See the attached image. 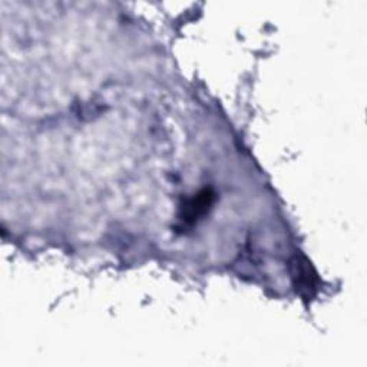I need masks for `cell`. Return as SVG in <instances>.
<instances>
[{"instance_id":"cell-1","label":"cell","mask_w":367,"mask_h":367,"mask_svg":"<svg viewBox=\"0 0 367 367\" xmlns=\"http://www.w3.org/2000/svg\"><path fill=\"white\" fill-rule=\"evenodd\" d=\"M214 201V194L210 190H204L201 192H198L190 200H187L182 205V221L186 223H194L200 217H203L204 214L210 210Z\"/></svg>"},{"instance_id":"cell-2","label":"cell","mask_w":367,"mask_h":367,"mask_svg":"<svg viewBox=\"0 0 367 367\" xmlns=\"http://www.w3.org/2000/svg\"><path fill=\"white\" fill-rule=\"evenodd\" d=\"M312 266L305 262L304 258L297 257L294 262V279L297 280V286L301 290H307L310 292V288L314 287V275L310 274Z\"/></svg>"}]
</instances>
